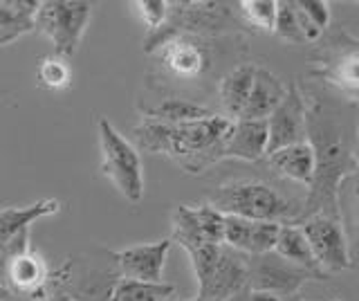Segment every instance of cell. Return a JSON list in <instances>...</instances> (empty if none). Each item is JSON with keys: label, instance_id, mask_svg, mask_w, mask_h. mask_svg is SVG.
<instances>
[{"label": "cell", "instance_id": "cell-1", "mask_svg": "<svg viewBox=\"0 0 359 301\" xmlns=\"http://www.w3.org/2000/svg\"><path fill=\"white\" fill-rule=\"evenodd\" d=\"M308 99V142L317 155V173L308 200L303 203L301 218L325 214L341 220L339 187L351 173L359 169V149L353 144L357 138L359 119L348 117L351 104L337 102L325 95H306Z\"/></svg>", "mask_w": 359, "mask_h": 301}, {"label": "cell", "instance_id": "cell-2", "mask_svg": "<svg viewBox=\"0 0 359 301\" xmlns=\"http://www.w3.org/2000/svg\"><path fill=\"white\" fill-rule=\"evenodd\" d=\"M236 119L216 113L209 119L189 124H162L155 119H142L133 128V144L142 153L166 155L184 173L198 175L209 166L224 160Z\"/></svg>", "mask_w": 359, "mask_h": 301}, {"label": "cell", "instance_id": "cell-3", "mask_svg": "<svg viewBox=\"0 0 359 301\" xmlns=\"http://www.w3.org/2000/svg\"><path fill=\"white\" fill-rule=\"evenodd\" d=\"M236 5L231 3H213V0H177L171 3L168 20L155 32H149L144 39V52L155 54L160 48H164L168 41L175 36H218L229 34V32H241L247 25L241 16H236L238 9H231Z\"/></svg>", "mask_w": 359, "mask_h": 301}, {"label": "cell", "instance_id": "cell-4", "mask_svg": "<svg viewBox=\"0 0 359 301\" xmlns=\"http://www.w3.org/2000/svg\"><path fill=\"white\" fill-rule=\"evenodd\" d=\"M209 203L224 216H241L250 220L299 222L303 205L280 196L274 187L258 180H233L218 187L209 196Z\"/></svg>", "mask_w": 359, "mask_h": 301}, {"label": "cell", "instance_id": "cell-5", "mask_svg": "<svg viewBox=\"0 0 359 301\" xmlns=\"http://www.w3.org/2000/svg\"><path fill=\"white\" fill-rule=\"evenodd\" d=\"M308 72L339 93L348 104L359 102V39L351 32H325L319 46L308 54Z\"/></svg>", "mask_w": 359, "mask_h": 301}, {"label": "cell", "instance_id": "cell-6", "mask_svg": "<svg viewBox=\"0 0 359 301\" xmlns=\"http://www.w3.org/2000/svg\"><path fill=\"white\" fill-rule=\"evenodd\" d=\"M99 149H101V173L115 185L117 192L137 205L144 198V164L137 147L123 138L106 117H99Z\"/></svg>", "mask_w": 359, "mask_h": 301}, {"label": "cell", "instance_id": "cell-7", "mask_svg": "<svg viewBox=\"0 0 359 301\" xmlns=\"http://www.w3.org/2000/svg\"><path fill=\"white\" fill-rule=\"evenodd\" d=\"M93 18V5L81 0H45L36 12V32L54 46V54L72 59Z\"/></svg>", "mask_w": 359, "mask_h": 301}, {"label": "cell", "instance_id": "cell-8", "mask_svg": "<svg viewBox=\"0 0 359 301\" xmlns=\"http://www.w3.org/2000/svg\"><path fill=\"white\" fill-rule=\"evenodd\" d=\"M303 234L312 248V254L321 270L325 274L330 272H344L351 267V254H348V241L346 232L339 218L325 216V214H314L303 218L301 222Z\"/></svg>", "mask_w": 359, "mask_h": 301}, {"label": "cell", "instance_id": "cell-9", "mask_svg": "<svg viewBox=\"0 0 359 301\" xmlns=\"http://www.w3.org/2000/svg\"><path fill=\"white\" fill-rule=\"evenodd\" d=\"M50 267L39 252H22L7 259L0 267L3 283L18 301H43L50 281Z\"/></svg>", "mask_w": 359, "mask_h": 301}, {"label": "cell", "instance_id": "cell-10", "mask_svg": "<svg viewBox=\"0 0 359 301\" xmlns=\"http://www.w3.org/2000/svg\"><path fill=\"white\" fill-rule=\"evenodd\" d=\"M247 267H250L247 286L252 290H261V293H272L280 299L292 297L308 279H314L308 270H301V267L280 259L276 252L252 256V261H247Z\"/></svg>", "mask_w": 359, "mask_h": 301}, {"label": "cell", "instance_id": "cell-11", "mask_svg": "<svg viewBox=\"0 0 359 301\" xmlns=\"http://www.w3.org/2000/svg\"><path fill=\"white\" fill-rule=\"evenodd\" d=\"M269 126V153L292 147V144L308 142V99L303 91L292 83L287 86V95L267 119Z\"/></svg>", "mask_w": 359, "mask_h": 301}, {"label": "cell", "instance_id": "cell-12", "mask_svg": "<svg viewBox=\"0 0 359 301\" xmlns=\"http://www.w3.org/2000/svg\"><path fill=\"white\" fill-rule=\"evenodd\" d=\"M162 70L180 81H194L211 68L209 48L198 36H175L155 52Z\"/></svg>", "mask_w": 359, "mask_h": 301}, {"label": "cell", "instance_id": "cell-13", "mask_svg": "<svg viewBox=\"0 0 359 301\" xmlns=\"http://www.w3.org/2000/svg\"><path fill=\"white\" fill-rule=\"evenodd\" d=\"M171 239H162L155 243H140L115 252V263L119 279L146 283H164V265L171 250Z\"/></svg>", "mask_w": 359, "mask_h": 301}, {"label": "cell", "instance_id": "cell-14", "mask_svg": "<svg viewBox=\"0 0 359 301\" xmlns=\"http://www.w3.org/2000/svg\"><path fill=\"white\" fill-rule=\"evenodd\" d=\"M280 227H283L280 222L227 216V220H224V245L238 254H269L276 248Z\"/></svg>", "mask_w": 359, "mask_h": 301}, {"label": "cell", "instance_id": "cell-15", "mask_svg": "<svg viewBox=\"0 0 359 301\" xmlns=\"http://www.w3.org/2000/svg\"><path fill=\"white\" fill-rule=\"evenodd\" d=\"M250 283V267H247V261L238 252H233L231 248L224 245L220 261L213 270L209 283L198 290L196 299L198 301H227L229 297H233L236 293L247 288Z\"/></svg>", "mask_w": 359, "mask_h": 301}, {"label": "cell", "instance_id": "cell-16", "mask_svg": "<svg viewBox=\"0 0 359 301\" xmlns=\"http://www.w3.org/2000/svg\"><path fill=\"white\" fill-rule=\"evenodd\" d=\"M269 169L276 171L280 178L297 182L306 189H312L314 173H317V155L310 142L292 144V147L278 149L267 155Z\"/></svg>", "mask_w": 359, "mask_h": 301}, {"label": "cell", "instance_id": "cell-17", "mask_svg": "<svg viewBox=\"0 0 359 301\" xmlns=\"http://www.w3.org/2000/svg\"><path fill=\"white\" fill-rule=\"evenodd\" d=\"M269 151V126L267 119H236L231 140L224 151V160L256 162Z\"/></svg>", "mask_w": 359, "mask_h": 301}, {"label": "cell", "instance_id": "cell-18", "mask_svg": "<svg viewBox=\"0 0 359 301\" xmlns=\"http://www.w3.org/2000/svg\"><path fill=\"white\" fill-rule=\"evenodd\" d=\"M285 95H287V86L272 70L258 65L250 102H247L241 119H269L274 115V110L280 106V102L285 99Z\"/></svg>", "mask_w": 359, "mask_h": 301}, {"label": "cell", "instance_id": "cell-19", "mask_svg": "<svg viewBox=\"0 0 359 301\" xmlns=\"http://www.w3.org/2000/svg\"><path fill=\"white\" fill-rule=\"evenodd\" d=\"M137 110L142 119H155V121H162V124H171V126L209 119L216 115L209 106L198 104L194 99H182V97H164L155 104H137Z\"/></svg>", "mask_w": 359, "mask_h": 301}, {"label": "cell", "instance_id": "cell-20", "mask_svg": "<svg viewBox=\"0 0 359 301\" xmlns=\"http://www.w3.org/2000/svg\"><path fill=\"white\" fill-rule=\"evenodd\" d=\"M254 76H256V65L243 63L236 65L233 70H229L222 76L218 83V95L222 104V115H227L231 119H241L243 110L250 102L252 88H254Z\"/></svg>", "mask_w": 359, "mask_h": 301}, {"label": "cell", "instance_id": "cell-21", "mask_svg": "<svg viewBox=\"0 0 359 301\" xmlns=\"http://www.w3.org/2000/svg\"><path fill=\"white\" fill-rule=\"evenodd\" d=\"M39 0H0V48L36 29Z\"/></svg>", "mask_w": 359, "mask_h": 301}, {"label": "cell", "instance_id": "cell-22", "mask_svg": "<svg viewBox=\"0 0 359 301\" xmlns=\"http://www.w3.org/2000/svg\"><path fill=\"white\" fill-rule=\"evenodd\" d=\"M274 252L280 256V259H285L287 263L301 267V270H308L314 279L325 276L321 265L317 263V259H314L306 234H303L301 225H297V222H283Z\"/></svg>", "mask_w": 359, "mask_h": 301}, {"label": "cell", "instance_id": "cell-23", "mask_svg": "<svg viewBox=\"0 0 359 301\" xmlns=\"http://www.w3.org/2000/svg\"><path fill=\"white\" fill-rule=\"evenodd\" d=\"M59 209H61V203L56 198H45L27 207L0 209V250H3L14 236H18L20 232L29 229L32 222H36L39 218H45V216H52Z\"/></svg>", "mask_w": 359, "mask_h": 301}, {"label": "cell", "instance_id": "cell-24", "mask_svg": "<svg viewBox=\"0 0 359 301\" xmlns=\"http://www.w3.org/2000/svg\"><path fill=\"white\" fill-rule=\"evenodd\" d=\"M175 288L171 283H146L133 279H119L112 288L110 301H164L173 297Z\"/></svg>", "mask_w": 359, "mask_h": 301}, {"label": "cell", "instance_id": "cell-25", "mask_svg": "<svg viewBox=\"0 0 359 301\" xmlns=\"http://www.w3.org/2000/svg\"><path fill=\"white\" fill-rule=\"evenodd\" d=\"M238 12L247 27L256 32H272L274 34L278 0H241Z\"/></svg>", "mask_w": 359, "mask_h": 301}, {"label": "cell", "instance_id": "cell-26", "mask_svg": "<svg viewBox=\"0 0 359 301\" xmlns=\"http://www.w3.org/2000/svg\"><path fill=\"white\" fill-rule=\"evenodd\" d=\"M36 81L45 91H65V88H70L72 81L70 63H67V59L59 57V54H48V57L39 61Z\"/></svg>", "mask_w": 359, "mask_h": 301}, {"label": "cell", "instance_id": "cell-27", "mask_svg": "<svg viewBox=\"0 0 359 301\" xmlns=\"http://www.w3.org/2000/svg\"><path fill=\"white\" fill-rule=\"evenodd\" d=\"M224 245H213V243H205V245H198V248L189 250V259L191 265H194V274H196V281H198V290H202L209 279L216 270V265L220 261V254H222Z\"/></svg>", "mask_w": 359, "mask_h": 301}, {"label": "cell", "instance_id": "cell-28", "mask_svg": "<svg viewBox=\"0 0 359 301\" xmlns=\"http://www.w3.org/2000/svg\"><path fill=\"white\" fill-rule=\"evenodd\" d=\"M274 34L278 39L287 41V43H294V46H308L306 36H303L301 23H299L297 3H292V0H278V14H276Z\"/></svg>", "mask_w": 359, "mask_h": 301}, {"label": "cell", "instance_id": "cell-29", "mask_svg": "<svg viewBox=\"0 0 359 301\" xmlns=\"http://www.w3.org/2000/svg\"><path fill=\"white\" fill-rule=\"evenodd\" d=\"M196 209V218L200 222V229L205 234V239L213 245H224V220L227 216L218 211L211 203L198 205Z\"/></svg>", "mask_w": 359, "mask_h": 301}, {"label": "cell", "instance_id": "cell-30", "mask_svg": "<svg viewBox=\"0 0 359 301\" xmlns=\"http://www.w3.org/2000/svg\"><path fill=\"white\" fill-rule=\"evenodd\" d=\"M135 7H137L149 32L160 29L168 20V12H171V3H166V0H137Z\"/></svg>", "mask_w": 359, "mask_h": 301}, {"label": "cell", "instance_id": "cell-31", "mask_svg": "<svg viewBox=\"0 0 359 301\" xmlns=\"http://www.w3.org/2000/svg\"><path fill=\"white\" fill-rule=\"evenodd\" d=\"M299 7L306 12V16L319 29L328 32V27H330V3H323V0H299Z\"/></svg>", "mask_w": 359, "mask_h": 301}, {"label": "cell", "instance_id": "cell-32", "mask_svg": "<svg viewBox=\"0 0 359 301\" xmlns=\"http://www.w3.org/2000/svg\"><path fill=\"white\" fill-rule=\"evenodd\" d=\"M252 301H283L272 293H261V290H252Z\"/></svg>", "mask_w": 359, "mask_h": 301}, {"label": "cell", "instance_id": "cell-33", "mask_svg": "<svg viewBox=\"0 0 359 301\" xmlns=\"http://www.w3.org/2000/svg\"><path fill=\"white\" fill-rule=\"evenodd\" d=\"M227 301H252V288L247 286L245 290H241V293H236V295L229 297Z\"/></svg>", "mask_w": 359, "mask_h": 301}, {"label": "cell", "instance_id": "cell-34", "mask_svg": "<svg viewBox=\"0 0 359 301\" xmlns=\"http://www.w3.org/2000/svg\"><path fill=\"white\" fill-rule=\"evenodd\" d=\"M355 211H357V227H359V178H355Z\"/></svg>", "mask_w": 359, "mask_h": 301}, {"label": "cell", "instance_id": "cell-35", "mask_svg": "<svg viewBox=\"0 0 359 301\" xmlns=\"http://www.w3.org/2000/svg\"><path fill=\"white\" fill-rule=\"evenodd\" d=\"M164 301H180V299H175V297H168V299H164Z\"/></svg>", "mask_w": 359, "mask_h": 301}, {"label": "cell", "instance_id": "cell-36", "mask_svg": "<svg viewBox=\"0 0 359 301\" xmlns=\"http://www.w3.org/2000/svg\"><path fill=\"white\" fill-rule=\"evenodd\" d=\"M357 140H359V126H357Z\"/></svg>", "mask_w": 359, "mask_h": 301}, {"label": "cell", "instance_id": "cell-37", "mask_svg": "<svg viewBox=\"0 0 359 301\" xmlns=\"http://www.w3.org/2000/svg\"><path fill=\"white\" fill-rule=\"evenodd\" d=\"M332 301H341V299H332Z\"/></svg>", "mask_w": 359, "mask_h": 301}, {"label": "cell", "instance_id": "cell-38", "mask_svg": "<svg viewBox=\"0 0 359 301\" xmlns=\"http://www.w3.org/2000/svg\"><path fill=\"white\" fill-rule=\"evenodd\" d=\"M357 178H359V169H357Z\"/></svg>", "mask_w": 359, "mask_h": 301}, {"label": "cell", "instance_id": "cell-39", "mask_svg": "<svg viewBox=\"0 0 359 301\" xmlns=\"http://www.w3.org/2000/svg\"><path fill=\"white\" fill-rule=\"evenodd\" d=\"M357 5H359V3H357Z\"/></svg>", "mask_w": 359, "mask_h": 301}]
</instances>
